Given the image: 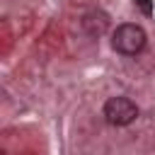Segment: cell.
Instances as JSON below:
<instances>
[{
    "instance_id": "cell-1",
    "label": "cell",
    "mask_w": 155,
    "mask_h": 155,
    "mask_svg": "<svg viewBox=\"0 0 155 155\" xmlns=\"http://www.w3.org/2000/svg\"><path fill=\"white\" fill-rule=\"evenodd\" d=\"M145 41H148V36H145L143 27L140 24H131V22L119 24L116 31L111 34V46L121 56H136V53H140L145 48Z\"/></svg>"
},
{
    "instance_id": "cell-2",
    "label": "cell",
    "mask_w": 155,
    "mask_h": 155,
    "mask_svg": "<svg viewBox=\"0 0 155 155\" xmlns=\"http://www.w3.org/2000/svg\"><path fill=\"white\" fill-rule=\"evenodd\" d=\"M104 119L111 126H128L138 119V107L128 97H109L104 102Z\"/></svg>"
},
{
    "instance_id": "cell-3",
    "label": "cell",
    "mask_w": 155,
    "mask_h": 155,
    "mask_svg": "<svg viewBox=\"0 0 155 155\" xmlns=\"http://www.w3.org/2000/svg\"><path fill=\"white\" fill-rule=\"evenodd\" d=\"M82 27L87 29L90 36H99V34H104V29H107V17H104L102 12H92V15H87V17L82 19Z\"/></svg>"
},
{
    "instance_id": "cell-4",
    "label": "cell",
    "mask_w": 155,
    "mask_h": 155,
    "mask_svg": "<svg viewBox=\"0 0 155 155\" xmlns=\"http://www.w3.org/2000/svg\"><path fill=\"white\" fill-rule=\"evenodd\" d=\"M133 5H136L143 15H153V2H150V0H133Z\"/></svg>"
}]
</instances>
